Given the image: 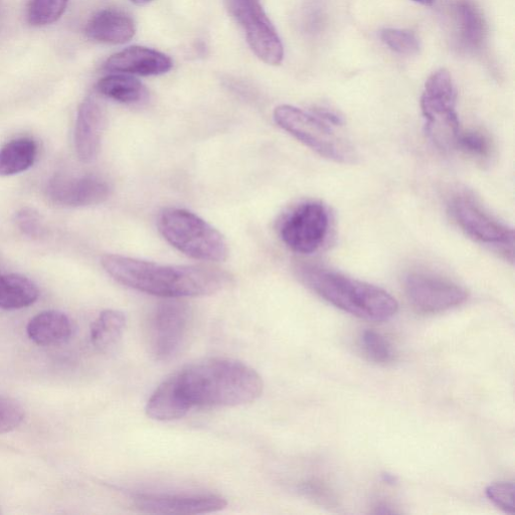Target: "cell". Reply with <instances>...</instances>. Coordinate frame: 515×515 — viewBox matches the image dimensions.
Returning a JSON list of instances; mask_svg holds the SVG:
<instances>
[{"label":"cell","mask_w":515,"mask_h":515,"mask_svg":"<svg viewBox=\"0 0 515 515\" xmlns=\"http://www.w3.org/2000/svg\"><path fill=\"white\" fill-rule=\"evenodd\" d=\"M261 376L232 359H208L189 365L164 380L146 405L156 421L184 418L192 410L237 407L256 401L263 393Z\"/></svg>","instance_id":"obj_1"},{"label":"cell","mask_w":515,"mask_h":515,"mask_svg":"<svg viewBox=\"0 0 515 515\" xmlns=\"http://www.w3.org/2000/svg\"><path fill=\"white\" fill-rule=\"evenodd\" d=\"M101 264L120 284L164 298L213 295L230 283L228 273L208 266L161 265L111 254Z\"/></svg>","instance_id":"obj_2"},{"label":"cell","mask_w":515,"mask_h":515,"mask_svg":"<svg viewBox=\"0 0 515 515\" xmlns=\"http://www.w3.org/2000/svg\"><path fill=\"white\" fill-rule=\"evenodd\" d=\"M296 272L318 296L354 316L384 322L398 312L397 300L378 286L316 265L300 264Z\"/></svg>","instance_id":"obj_3"},{"label":"cell","mask_w":515,"mask_h":515,"mask_svg":"<svg viewBox=\"0 0 515 515\" xmlns=\"http://www.w3.org/2000/svg\"><path fill=\"white\" fill-rule=\"evenodd\" d=\"M158 229L171 246L193 259L223 262L228 258V244L223 235L190 211L163 210L158 218Z\"/></svg>","instance_id":"obj_4"},{"label":"cell","mask_w":515,"mask_h":515,"mask_svg":"<svg viewBox=\"0 0 515 515\" xmlns=\"http://www.w3.org/2000/svg\"><path fill=\"white\" fill-rule=\"evenodd\" d=\"M274 119L279 127L320 156L337 163H354L357 153L353 145L316 114L291 105L278 106Z\"/></svg>","instance_id":"obj_5"},{"label":"cell","mask_w":515,"mask_h":515,"mask_svg":"<svg viewBox=\"0 0 515 515\" xmlns=\"http://www.w3.org/2000/svg\"><path fill=\"white\" fill-rule=\"evenodd\" d=\"M456 103L457 91L451 74L445 69L433 73L425 84L421 109L426 134L442 151L455 149L461 133Z\"/></svg>","instance_id":"obj_6"},{"label":"cell","mask_w":515,"mask_h":515,"mask_svg":"<svg viewBox=\"0 0 515 515\" xmlns=\"http://www.w3.org/2000/svg\"><path fill=\"white\" fill-rule=\"evenodd\" d=\"M191 312L187 304L166 301L152 311L147 326V341L151 356L159 362L173 360L187 340Z\"/></svg>","instance_id":"obj_7"},{"label":"cell","mask_w":515,"mask_h":515,"mask_svg":"<svg viewBox=\"0 0 515 515\" xmlns=\"http://www.w3.org/2000/svg\"><path fill=\"white\" fill-rule=\"evenodd\" d=\"M330 227L326 207L315 201L304 202L291 210L282 220L279 234L293 252L309 255L325 243Z\"/></svg>","instance_id":"obj_8"},{"label":"cell","mask_w":515,"mask_h":515,"mask_svg":"<svg viewBox=\"0 0 515 515\" xmlns=\"http://www.w3.org/2000/svg\"><path fill=\"white\" fill-rule=\"evenodd\" d=\"M450 213L459 228L470 238L482 244L501 248L513 257L514 233L497 221L469 195L454 196Z\"/></svg>","instance_id":"obj_9"},{"label":"cell","mask_w":515,"mask_h":515,"mask_svg":"<svg viewBox=\"0 0 515 515\" xmlns=\"http://www.w3.org/2000/svg\"><path fill=\"white\" fill-rule=\"evenodd\" d=\"M231 11L244 28L256 56L268 65H280L284 58L283 44L259 0H231Z\"/></svg>","instance_id":"obj_10"},{"label":"cell","mask_w":515,"mask_h":515,"mask_svg":"<svg viewBox=\"0 0 515 515\" xmlns=\"http://www.w3.org/2000/svg\"><path fill=\"white\" fill-rule=\"evenodd\" d=\"M405 291L420 312L436 314L463 304L467 291L457 283L434 273L416 271L405 279Z\"/></svg>","instance_id":"obj_11"},{"label":"cell","mask_w":515,"mask_h":515,"mask_svg":"<svg viewBox=\"0 0 515 515\" xmlns=\"http://www.w3.org/2000/svg\"><path fill=\"white\" fill-rule=\"evenodd\" d=\"M134 506L152 514H204L220 511L227 506L225 498L215 494L139 493L133 497Z\"/></svg>","instance_id":"obj_12"},{"label":"cell","mask_w":515,"mask_h":515,"mask_svg":"<svg viewBox=\"0 0 515 515\" xmlns=\"http://www.w3.org/2000/svg\"><path fill=\"white\" fill-rule=\"evenodd\" d=\"M110 194V186L94 176L81 178L58 176L50 181L47 188V195L55 204L74 208L102 204Z\"/></svg>","instance_id":"obj_13"},{"label":"cell","mask_w":515,"mask_h":515,"mask_svg":"<svg viewBox=\"0 0 515 515\" xmlns=\"http://www.w3.org/2000/svg\"><path fill=\"white\" fill-rule=\"evenodd\" d=\"M106 126V111L95 98H87L81 105L77 115L75 128V146L79 158L83 162L96 159Z\"/></svg>","instance_id":"obj_14"},{"label":"cell","mask_w":515,"mask_h":515,"mask_svg":"<svg viewBox=\"0 0 515 515\" xmlns=\"http://www.w3.org/2000/svg\"><path fill=\"white\" fill-rule=\"evenodd\" d=\"M173 66L168 56L153 49L134 46L111 56L104 68L109 72L148 77L165 74Z\"/></svg>","instance_id":"obj_15"},{"label":"cell","mask_w":515,"mask_h":515,"mask_svg":"<svg viewBox=\"0 0 515 515\" xmlns=\"http://www.w3.org/2000/svg\"><path fill=\"white\" fill-rule=\"evenodd\" d=\"M135 33L134 20L126 13L115 9H106L97 13L86 28V34L90 39L112 45L130 42Z\"/></svg>","instance_id":"obj_16"},{"label":"cell","mask_w":515,"mask_h":515,"mask_svg":"<svg viewBox=\"0 0 515 515\" xmlns=\"http://www.w3.org/2000/svg\"><path fill=\"white\" fill-rule=\"evenodd\" d=\"M31 340L39 346H52L67 340L72 334L69 317L60 311L48 310L39 313L28 324Z\"/></svg>","instance_id":"obj_17"},{"label":"cell","mask_w":515,"mask_h":515,"mask_svg":"<svg viewBox=\"0 0 515 515\" xmlns=\"http://www.w3.org/2000/svg\"><path fill=\"white\" fill-rule=\"evenodd\" d=\"M40 296L37 285L19 274H0V308L16 310L29 307Z\"/></svg>","instance_id":"obj_18"},{"label":"cell","mask_w":515,"mask_h":515,"mask_svg":"<svg viewBox=\"0 0 515 515\" xmlns=\"http://www.w3.org/2000/svg\"><path fill=\"white\" fill-rule=\"evenodd\" d=\"M38 146L31 138H19L0 149V177H11L30 169L37 158Z\"/></svg>","instance_id":"obj_19"},{"label":"cell","mask_w":515,"mask_h":515,"mask_svg":"<svg viewBox=\"0 0 515 515\" xmlns=\"http://www.w3.org/2000/svg\"><path fill=\"white\" fill-rule=\"evenodd\" d=\"M97 91L122 104H137L144 101L148 92L136 78L125 74H113L104 77L97 84Z\"/></svg>","instance_id":"obj_20"},{"label":"cell","mask_w":515,"mask_h":515,"mask_svg":"<svg viewBox=\"0 0 515 515\" xmlns=\"http://www.w3.org/2000/svg\"><path fill=\"white\" fill-rule=\"evenodd\" d=\"M126 326L124 313L118 310H105L100 313L91 327V340L100 350H108L116 345Z\"/></svg>","instance_id":"obj_21"},{"label":"cell","mask_w":515,"mask_h":515,"mask_svg":"<svg viewBox=\"0 0 515 515\" xmlns=\"http://www.w3.org/2000/svg\"><path fill=\"white\" fill-rule=\"evenodd\" d=\"M455 12L462 40L469 47H480L486 36V24L480 10L470 0H460Z\"/></svg>","instance_id":"obj_22"},{"label":"cell","mask_w":515,"mask_h":515,"mask_svg":"<svg viewBox=\"0 0 515 515\" xmlns=\"http://www.w3.org/2000/svg\"><path fill=\"white\" fill-rule=\"evenodd\" d=\"M69 0H31L28 20L33 26L56 23L65 13Z\"/></svg>","instance_id":"obj_23"},{"label":"cell","mask_w":515,"mask_h":515,"mask_svg":"<svg viewBox=\"0 0 515 515\" xmlns=\"http://www.w3.org/2000/svg\"><path fill=\"white\" fill-rule=\"evenodd\" d=\"M362 347L370 361L379 365H388L395 359L391 343L381 333L368 329L361 337Z\"/></svg>","instance_id":"obj_24"},{"label":"cell","mask_w":515,"mask_h":515,"mask_svg":"<svg viewBox=\"0 0 515 515\" xmlns=\"http://www.w3.org/2000/svg\"><path fill=\"white\" fill-rule=\"evenodd\" d=\"M383 42L393 51L407 56H413L420 51L417 36L408 30L386 29L381 33Z\"/></svg>","instance_id":"obj_25"},{"label":"cell","mask_w":515,"mask_h":515,"mask_svg":"<svg viewBox=\"0 0 515 515\" xmlns=\"http://www.w3.org/2000/svg\"><path fill=\"white\" fill-rule=\"evenodd\" d=\"M456 148L479 159L488 158L492 150L489 137L477 130L460 133Z\"/></svg>","instance_id":"obj_26"},{"label":"cell","mask_w":515,"mask_h":515,"mask_svg":"<svg viewBox=\"0 0 515 515\" xmlns=\"http://www.w3.org/2000/svg\"><path fill=\"white\" fill-rule=\"evenodd\" d=\"M25 410L17 401L0 397V434L16 430L25 420Z\"/></svg>","instance_id":"obj_27"},{"label":"cell","mask_w":515,"mask_h":515,"mask_svg":"<svg viewBox=\"0 0 515 515\" xmlns=\"http://www.w3.org/2000/svg\"><path fill=\"white\" fill-rule=\"evenodd\" d=\"M487 498L506 513L515 512V487L512 482H499L486 488Z\"/></svg>","instance_id":"obj_28"},{"label":"cell","mask_w":515,"mask_h":515,"mask_svg":"<svg viewBox=\"0 0 515 515\" xmlns=\"http://www.w3.org/2000/svg\"><path fill=\"white\" fill-rule=\"evenodd\" d=\"M16 223L19 229L28 237L38 239L44 236L45 228L39 213L26 208L16 215Z\"/></svg>","instance_id":"obj_29"},{"label":"cell","mask_w":515,"mask_h":515,"mask_svg":"<svg viewBox=\"0 0 515 515\" xmlns=\"http://www.w3.org/2000/svg\"><path fill=\"white\" fill-rule=\"evenodd\" d=\"M131 2L137 6H143L152 2V0H131Z\"/></svg>","instance_id":"obj_30"},{"label":"cell","mask_w":515,"mask_h":515,"mask_svg":"<svg viewBox=\"0 0 515 515\" xmlns=\"http://www.w3.org/2000/svg\"><path fill=\"white\" fill-rule=\"evenodd\" d=\"M414 2L425 6H430L433 4V0H414Z\"/></svg>","instance_id":"obj_31"},{"label":"cell","mask_w":515,"mask_h":515,"mask_svg":"<svg viewBox=\"0 0 515 515\" xmlns=\"http://www.w3.org/2000/svg\"><path fill=\"white\" fill-rule=\"evenodd\" d=\"M0 513H2V510H0Z\"/></svg>","instance_id":"obj_32"}]
</instances>
